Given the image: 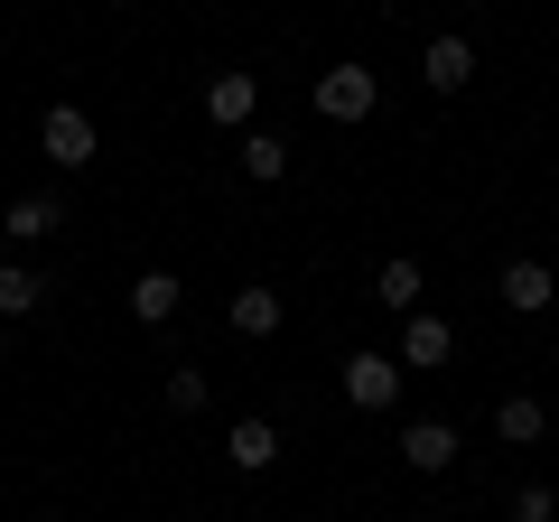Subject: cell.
Instances as JSON below:
<instances>
[{
    "instance_id": "11",
    "label": "cell",
    "mask_w": 559,
    "mask_h": 522,
    "mask_svg": "<svg viewBox=\"0 0 559 522\" xmlns=\"http://www.w3.org/2000/svg\"><path fill=\"white\" fill-rule=\"evenodd\" d=\"M242 178L280 187V178H289V141H280V131H242Z\"/></svg>"
},
{
    "instance_id": "4",
    "label": "cell",
    "mask_w": 559,
    "mask_h": 522,
    "mask_svg": "<svg viewBox=\"0 0 559 522\" xmlns=\"http://www.w3.org/2000/svg\"><path fill=\"white\" fill-rule=\"evenodd\" d=\"M345 392H355V411H392L401 402V355H355L345 364Z\"/></svg>"
},
{
    "instance_id": "13",
    "label": "cell",
    "mask_w": 559,
    "mask_h": 522,
    "mask_svg": "<svg viewBox=\"0 0 559 522\" xmlns=\"http://www.w3.org/2000/svg\"><path fill=\"white\" fill-rule=\"evenodd\" d=\"M28 308H47V281L28 271V261H0V327L28 318Z\"/></svg>"
},
{
    "instance_id": "19",
    "label": "cell",
    "mask_w": 559,
    "mask_h": 522,
    "mask_svg": "<svg viewBox=\"0 0 559 522\" xmlns=\"http://www.w3.org/2000/svg\"><path fill=\"white\" fill-rule=\"evenodd\" d=\"M0 355H10V327H0Z\"/></svg>"
},
{
    "instance_id": "15",
    "label": "cell",
    "mask_w": 559,
    "mask_h": 522,
    "mask_svg": "<svg viewBox=\"0 0 559 522\" xmlns=\"http://www.w3.org/2000/svg\"><path fill=\"white\" fill-rule=\"evenodd\" d=\"M205 392H215V373H205V364H178V373L159 382V402L178 411V420H197V411H205Z\"/></svg>"
},
{
    "instance_id": "3",
    "label": "cell",
    "mask_w": 559,
    "mask_h": 522,
    "mask_svg": "<svg viewBox=\"0 0 559 522\" xmlns=\"http://www.w3.org/2000/svg\"><path fill=\"white\" fill-rule=\"evenodd\" d=\"M373 94H382L373 66H326V75H318V112L326 121H364V112H373Z\"/></svg>"
},
{
    "instance_id": "16",
    "label": "cell",
    "mask_w": 559,
    "mask_h": 522,
    "mask_svg": "<svg viewBox=\"0 0 559 522\" xmlns=\"http://www.w3.org/2000/svg\"><path fill=\"white\" fill-rule=\"evenodd\" d=\"M373 299L392 308V318H411V308H419V261H382V271H373Z\"/></svg>"
},
{
    "instance_id": "20",
    "label": "cell",
    "mask_w": 559,
    "mask_h": 522,
    "mask_svg": "<svg viewBox=\"0 0 559 522\" xmlns=\"http://www.w3.org/2000/svg\"><path fill=\"white\" fill-rule=\"evenodd\" d=\"M466 10H485V0H466Z\"/></svg>"
},
{
    "instance_id": "14",
    "label": "cell",
    "mask_w": 559,
    "mask_h": 522,
    "mask_svg": "<svg viewBox=\"0 0 559 522\" xmlns=\"http://www.w3.org/2000/svg\"><path fill=\"white\" fill-rule=\"evenodd\" d=\"M234 336H280V289H234Z\"/></svg>"
},
{
    "instance_id": "8",
    "label": "cell",
    "mask_w": 559,
    "mask_h": 522,
    "mask_svg": "<svg viewBox=\"0 0 559 522\" xmlns=\"http://www.w3.org/2000/svg\"><path fill=\"white\" fill-rule=\"evenodd\" d=\"M178 299H187L178 271H140V281H131V318L140 327H168V318H178Z\"/></svg>"
},
{
    "instance_id": "17",
    "label": "cell",
    "mask_w": 559,
    "mask_h": 522,
    "mask_svg": "<svg viewBox=\"0 0 559 522\" xmlns=\"http://www.w3.org/2000/svg\"><path fill=\"white\" fill-rule=\"evenodd\" d=\"M57 205H47V197H20V205H10V215H0V234H10V242H47V234H57Z\"/></svg>"
},
{
    "instance_id": "9",
    "label": "cell",
    "mask_w": 559,
    "mask_h": 522,
    "mask_svg": "<svg viewBox=\"0 0 559 522\" xmlns=\"http://www.w3.org/2000/svg\"><path fill=\"white\" fill-rule=\"evenodd\" d=\"M252 103H261L252 75H215V84H205V121H224V131H242V121H252Z\"/></svg>"
},
{
    "instance_id": "10",
    "label": "cell",
    "mask_w": 559,
    "mask_h": 522,
    "mask_svg": "<svg viewBox=\"0 0 559 522\" xmlns=\"http://www.w3.org/2000/svg\"><path fill=\"white\" fill-rule=\"evenodd\" d=\"M224 458H234L242 476H261V466L280 458V429L271 420H234V429H224Z\"/></svg>"
},
{
    "instance_id": "18",
    "label": "cell",
    "mask_w": 559,
    "mask_h": 522,
    "mask_svg": "<svg viewBox=\"0 0 559 522\" xmlns=\"http://www.w3.org/2000/svg\"><path fill=\"white\" fill-rule=\"evenodd\" d=\"M513 522H559V495L550 485H513Z\"/></svg>"
},
{
    "instance_id": "6",
    "label": "cell",
    "mask_w": 559,
    "mask_h": 522,
    "mask_svg": "<svg viewBox=\"0 0 559 522\" xmlns=\"http://www.w3.org/2000/svg\"><path fill=\"white\" fill-rule=\"evenodd\" d=\"M401 466H419V476L457 466V429H448V420H411V429H401Z\"/></svg>"
},
{
    "instance_id": "12",
    "label": "cell",
    "mask_w": 559,
    "mask_h": 522,
    "mask_svg": "<svg viewBox=\"0 0 559 522\" xmlns=\"http://www.w3.org/2000/svg\"><path fill=\"white\" fill-rule=\"evenodd\" d=\"M540 429H550V411H540L532 392H503V402H495V439H513V448H532Z\"/></svg>"
},
{
    "instance_id": "7",
    "label": "cell",
    "mask_w": 559,
    "mask_h": 522,
    "mask_svg": "<svg viewBox=\"0 0 559 522\" xmlns=\"http://www.w3.org/2000/svg\"><path fill=\"white\" fill-rule=\"evenodd\" d=\"M559 289H550V261H503V308L513 318H540Z\"/></svg>"
},
{
    "instance_id": "5",
    "label": "cell",
    "mask_w": 559,
    "mask_h": 522,
    "mask_svg": "<svg viewBox=\"0 0 559 522\" xmlns=\"http://www.w3.org/2000/svg\"><path fill=\"white\" fill-rule=\"evenodd\" d=\"M419 75H429V94H457V84H476V47L466 38H429L419 47Z\"/></svg>"
},
{
    "instance_id": "1",
    "label": "cell",
    "mask_w": 559,
    "mask_h": 522,
    "mask_svg": "<svg viewBox=\"0 0 559 522\" xmlns=\"http://www.w3.org/2000/svg\"><path fill=\"white\" fill-rule=\"evenodd\" d=\"M448 355H457V327L429 318V308H411V318H401V373H439Z\"/></svg>"
},
{
    "instance_id": "2",
    "label": "cell",
    "mask_w": 559,
    "mask_h": 522,
    "mask_svg": "<svg viewBox=\"0 0 559 522\" xmlns=\"http://www.w3.org/2000/svg\"><path fill=\"white\" fill-rule=\"evenodd\" d=\"M38 150L57 168H94V121L75 112V103H47V121H38Z\"/></svg>"
}]
</instances>
